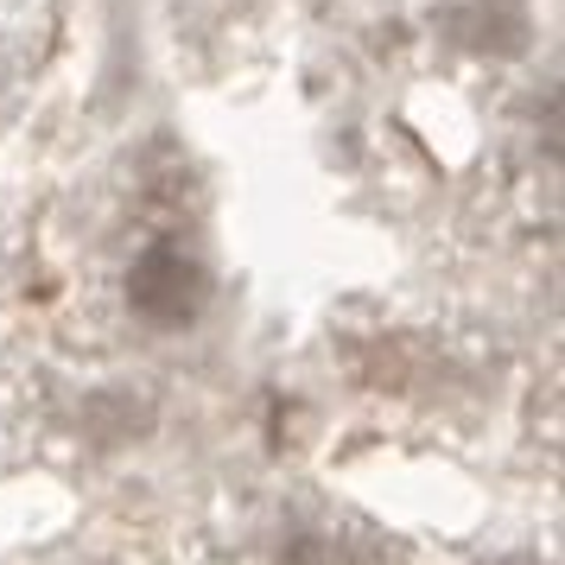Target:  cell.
I'll list each match as a JSON object with an SVG mask.
<instances>
[{"instance_id": "cell-2", "label": "cell", "mask_w": 565, "mask_h": 565, "mask_svg": "<svg viewBox=\"0 0 565 565\" xmlns=\"http://www.w3.org/2000/svg\"><path fill=\"white\" fill-rule=\"evenodd\" d=\"M280 565H362L356 546H343L337 534H292Z\"/></svg>"}, {"instance_id": "cell-1", "label": "cell", "mask_w": 565, "mask_h": 565, "mask_svg": "<svg viewBox=\"0 0 565 565\" xmlns=\"http://www.w3.org/2000/svg\"><path fill=\"white\" fill-rule=\"evenodd\" d=\"M210 306V267L198 248H184L172 235L147 242L128 267V311L153 331H184Z\"/></svg>"}, {"instance_id": "cell-3", "label": "cell", "mask_w": 565, "mask_h": 565, "mask_svg": "<svg viewBox=\"0 0 565 565\" xmlns=\"http://www.w3.org/2000/svg\"><path fill=\"white\" fill-rule=\"evenodd\" d=\"M483 565H546V559H534V553H502V559H483Z\"/></svg>"}]
</instances>
